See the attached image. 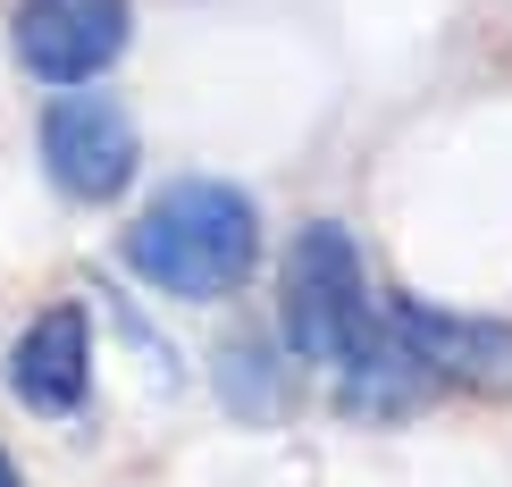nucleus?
<instances>
[{
    "label": "nucleus",
    "instance_id": "obj_2",
    "mask_svg": "<svg viewBox=\"0 0 512 487\" xmlns=\"http://www.w3.org/2000/svg\"><path fill=\"white\" fill-rule=\"evenodd\" d=\"M277 320H286V345L303 362L345 370L361 345L378 336L370 320V278H361V252L336 219H311L286 252V294H277Z\"/></svg>",
    "mask_w": 512,
    "mask_h": 487
},
{
    "label": "nucleus",
    "instance_id": "obj_8",
    "mask_svg": "<svg viewBox=\"0 0 512 487\" xmlns=\"http://www.w3.org/2000/svg\"><path fill=\"white\" fill-rule=\"evenodd\" d=\"M210 378H219V404L236 420H277L286 412V362H277L261 336H227L219 362H210Z\"/></svg>",
    "mask_w": 512,
    "mask_h": 487
},
{
    "label": "nucleus",
    "instance_id": "obj_6",
    "mask_svg": "<svg viewBox=\"0 0 512 487\" xmlns=\"http://www.w3.org/2000/svg\"><path fill=\"white\" fill-rule=\"evenodd\" d=\"M9 387L42 420H68L84 404V387H93V328H84L76 303H51L26 320V336L9 345Z\"/></svg>",
    "mask_w": 512,
    "mask_h": 487
},
{
    "label": "nucleus",
    "instance_id": "obj_4",
    "mask_svg": "<svg viewBox=\"0 0 512 487\" xmlns=\"http://www.w3.org/2000/svg\"><path fill=\"white\" fill-rule=\"evenodd\" d=\"M387 328L437 387L512 395V328L504 320H471V311H437V303H420V294H395Z\"/></svg>",
    "mask_w": 512,
    "mask_h": 487
},
{
    "label": "nucleus",
    "instance_id": "obj_1",
    "mask_svg": "<svg viewBox=\"0 0 512 487\" xmlns=\"http://www.w3.org/2000/svg\"><path fill=\"white\" fill-rule=\"evenodd\" d=\"M261 261V210L252 194L219 177H185L126 227V269L160 294H185V303H219L236 294Z\"/></svg>",
    "mask_w": 512,
    "mask_h": 487
},
{
    "label": "nucleus",
    "instance_id": "obj_7",
    "mask_svg": "<svg viewBox=\"0 0 512 487\" xmlns=\"http://www.w3.org/2000/svg\"><path fill=\"white\" fill-rule=\"evenodd\" d=\"M336 378H345V412H361V420H395V412H412L420 395L437 387V378L395 345V328H387V320H378V336H370V345H361Z\"/></svg>",
    "mask_w": 512,
    "mask_h": 487
},
{
    "label": "nucleus",
    "instance_id": "obj_3",
    "mask_svg": "<svg viewBox=\"0 0 512 487\" xmlns=\"http://www.w3.org/2000/svg\"><path fill=\"white\" fill-rule=\"evenodd\" d=\"M135 160H143V143H135V118H126L118 101H101V93H59L51 110H42V168H51L59 194L110 202V194H126Z\"/></svg>",
    "mask_w": 512,
    "mask_h": 487
},
{
    "label": "nucleus",
    "instance_id": "obj_9",
    "mask_svg": "<svg viewBox=\"0 0 512 487\" xmlns=\"http://www.w3.org/2000/svg\"><path fill=\"white\" fill-rule=\"evenodd\" d=\"M0 487H17V471H9V454H0Z\"/></svg>",
    "mask_w": 512,
    "mask_h": 487
},
{
    "label": "nucleus",
    "instance_id": "obj_5",
    "mask_svg": "<svg viewBox=\"0 0 512 487\" xmlns=\"http://www.w3.org/2000/svg\"><path fill=\"white\" fill-rule=\"evenodd\" d=\"M135 34L126 0H26L17 9V68L42 84H93Z\"/></svg>",
    "mask_w": 512,
    "mask_h": 487
}]
</instances>
